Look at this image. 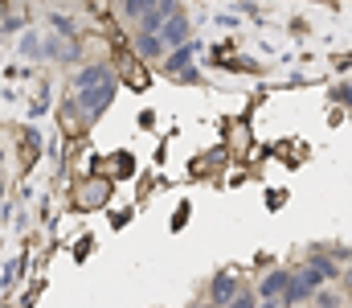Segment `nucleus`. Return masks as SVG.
Instances as JSON below:
<instances>
[{"instance_id":"10","label":"nucleus","mask_w":352,"mask_h":308,"mask_svg":"<svg viewBox=\"0 0 352 308\" xmlns=\"http://www.w3.org/2000/svg\"><path fill=\"white\" fill-rule=\"evenodd\" d=\"M230 308H258V305H254V296H250V292H242V296H238Z\"/></svg>"},{"instance_id":"4","label":"nucleus","mask_w":352,"mask_h":308,"mask_svg":"<svg viewBox=\"0 0 352 308\" xmlns=\"http://www.w3.org/2000/svg\"><path fill=\"white\" fill-rule=\"evenodd\" d=\"M160 37H164L168 45H176V50L188 45V17H184V12H173V17L164 21V33H160Z\"/></svg>"},{"instance_id":"1","label":"nucleus","mask_w":352,"mask_h":308,"mask_svg":"<svg viewBox=\"0 0 352 308\" xmlns=\"http://www.w3.org/2000/svg\"><path fill=\"white\" fill-rule=\"evenodd\" d=\"M74 91L82 95V107H87V115H102L107 111V103L115 99V74H111V66H87L78 79H74Z\"/></svg>"},{"instance_id":"11","label":"nucleus","mask_w":352,"mask_h":308,"mask_svg":"<svg viewBox=\"0 0 352 308\" xmlns=\"http://www.w3.org/2000/svg\"><path fill=\"white\" fill-rule=\"evenodd\" d=\"M336 99H340V103H352V87H340V91H336Z\"/></svg>"},{"instance_id":"7","label":"nucleus","mask_w":352,"mask_h":308,"mask_svg":"<svg viewBox=\"0 0 352 308\" xmlns=\"http://www.w3.org/2000/svg\"><path fill=\"white\" fill-rule=\"evenodd\" d=\"M307 271H311V280H316V284L336 280V263H332L328 255H311V259H307Z\"/></svg>"},{"instance_id":"2","label":"nucleus","mask_w":352,"mask_h":308,"mask_svg":"<svg viewBox=\"0 0 352 308\" xmlns=\"http://www.w3.org/2000/svg\"><path fill=\"white\" fill-rule=\"evenodd\" d=\"M316 288H320V284L311 280V271H307V267H303V271H291V288H287V296H283V305H287V308L303 305V300H307V296H311Z\"/></svg>"},{"instance_id":"12","label":"nucleus","mask_w":352,"mask_h":308,"mask_svg":"<svg viewBox=\"0 0 352 308\" xmlns=\"http://www.w3.org/2000/svg\"><path fill=\"white\" fill-rule=\"evenodd\" d=\"M258 308H278V300H263V305H258Z\"/></svg>"},{"instance_id":"13","label":"nucleus","mask_w":352,"mask_h":308,"mask_svg":"<svg viewBox=\"0 0 352 308\" xmlns=\"http://www.w3.org/2000/svg\"><path fill=\"white\" fill-rule=\"evenodd\" d=\"M349 284H352V263H349Z\"/></svg>"},{"instance_id":"5","label":"nucleus","mask_w":352,"mask_h":308,"mask_svg":"<svg viewBox=\"0 0 352 308\" xmlns=\"http://www.w3.org/2000/svg\"><path fill=\"white\" fill-rule=\"evenodd\" d=\"M287 288H291V271H270L263 280V288H258V296H263V300H283Z\"/></svg>"},{"instance_id":"6","label":"nucleus","mask_w":352,"mask_h":308,"mask_svg":"<svg viewBox=\"0 0 352 308\" xmlns=\"http://www.w3.org/2000/svg\"><path fill=\"white\" fill-rule=\"evenodd\" d=\"M164 37L160 33H144L140 29V37H135V50H140V58H148V62H156V58H164Z\"/></svg>"},{"instance_id":"9","label":"nucleus","mask_w":352,"mask_h":308,"mask_svg":"<svg viewBox=\"0 0 352 308\" xmlns=\"http://www.w3.org/2000/svg\"><path fill=\"white\" fill-rule=\"evenodd\" d=\"M156 4H160V0H123V17H131V21H144L148 12H156Z\"/></svg>"},{"instance_id":"8","label":"nucleus","mask_w":352,"mask_h":308,"mask_svg":"<svg viewBox=\"0 0 352 308\" xmlns=\"http://www.w3.org/2000/svg\"><path fill=\"white\" fill-rule=\"evenodd\" d=\"M164 66H168L173 74H188V70H192V45H180V50H173Z\"/></svg>"},{"instance_id":"3","label":"nucleus","mask_w":352,"mask_h":308,"mask_svg":"<svg viewBox=\"0 0 352 308\" xmlns=\"http://www.w3.org/2000/svg\"><path fill=\"white\" fill-rule=\"evenodd\" d=\"M238 296H242V288H238V276H217V280L209 284V300H213L217 308H230Z\"/></svg>"}]
</instances>
